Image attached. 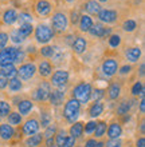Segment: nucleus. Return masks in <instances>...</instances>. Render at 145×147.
Wrapping results in <instances>:
<instances>
[{
	"instance_id": "3",
	"label": "nucleus",
	"mask_w": 145,
	"mask_h": 147,
	"mask_svg": "<svg viewBox=\"0 0 145 147\" xmlns=\"http://www.w3.org/2000/svg\"><path fill=\"white\" fill-rule=\"evenodd\" d=\"M51 24H52V31L62 34V32L66 31L67 24H69L67 16L63 12H55L51 18Z\"/></svg>"
},
{
	"instance_id": "8",
	"label": "nucleus",
	"mask_w": 145,
	"mask_h": 147,
	"mask_svg": "<svg viewBox=\"0 0 145 147\" xmlns=\"http://www.w3.org/2000/svg\"><path fill=\"white\" fill-rule=\"evenodd\" d=\"M36 72V67L34 63H26L23 66H20V68L18 70V75H19V79L22 80H28L31 79Z\"/></svg>"
},
{
	"instance_id": "21",
	"label": "nucleus",
	"mask_w": 145,
	"mask_h": 147,
	"mask_svg": "<svg viewBox=\"0 0 145 147\" xmlns=\"http://www.w3.org/2000/svg\"><path fill=\"white\" fill-rule=\"evenodd\" d=\"M16 20H18V13H16L15 9H12L11 8V9H7V11L4 12V15H3L4 24H7V26H12Z\"/></svg>"
},
{
	"instance_id": "43",
	"label": "nucleus",
	"mask_w": 145,
	"mask_h": 147,
	"mask_svg": "<svg viewBox=\"0 0 145 147\" xmlns=\"http://www.w3.org/2000/svg\"><path fill=\"white\" fill-rule=\"evenodd\" d=\"M55 134H57V126H55V124H50V126L46 127V131H44L43 135L46 136V138H51V136H54Z\"/></svg>"
},
{
	"instance_id": "64",
	"label": "nucleus",
	"mask_w": 145,
	"mask_h": 147,
	"mask_svg": "<svg viewBox=\"0 0 145 147\" xmlns=\"http://www.w3.org/2000/svg\"><path fill=\"white\" fill-rule=\"evenodd\" d=\"M0 120H1V118H0Z\"/></svg>"
},
{
	"instance_id": "11",
	"label": "nucleus",
	"mask_w": 145,
	"mask_h": 147,
	"mask_svg": "<svg viewBox=\"0 0 145 147\" xmlns=\"http://www.w3.org/2000/svg\"><path fill=\"white\" fill-rule=\"evenodd\" d=\"M35 9L39 16H48L51 13V11H52V5L47 0H39L35 4Z\"/></svg>"
},
{
	"instance_id": "31",
	"label": "nucleus",
	"mask_w": 145,
	"mask_h": 147,
	"mask_svg": "<svg viewBox=\"0 0 145 147\" xmlns=\"http://www.w3.org/2000/svg\"><path fill=\"white\" fill-rule=\"evenodd\" d=\"M7 87H10V91H12V92H18V91L22 90L23 84H22L20 79H18V78H12L11 80H10V83H8Z\"/></svg>"
},
{
	"instance_id": "26",
	"label": "nucleus",
	"mask_w": 145,
	"mask_h": 147,
	"mask_svg": "<svg viewBox=\"0 0 145 147\" xmlns=\"http://www.w3.org/2000/svg\"><path fill=\"white\" fill-rule=\"evenodd\" d=\"M103 31H105V27L102 23H95L91 26V28L89 30L91 36H97V38H103Z\"/></svg>"
},
{
	"instance_id": "7",
	"label": "nucleus",
	"mask_w": 145,
	"mask_h": 147,
	"mask_svg": "<svg viewBox=\"0 0 145 147\" xmlns=\"http://www.w3.org/2000/svg\"><path fill=\"white\" fill-rule=\"evenodd\" d=\"M69 82V72L65 70H59L51 76V84L57 88H63V86Z\"/></svg>"
},
{
	"instance_id": "10",
	"label": "nucleus",
	"mask_w": 145,
	"mask_h": 147,
	"mask_svg": "<svg viewBox=\"0 0 145 147\" xmlns=\"http://www.w3.org/2000/svg\"><path fill=\"white\" fill-rule=\"evenodd\" d=\"M98 18L103 23H114L118 19V13L114 9H101L98 13Z\"/></svg>"
},
{
	"instance_id": "16",
	"label": "nucleus",
	"mask_w": 145,
	"mask_h": 147,
	"mask_svg": "<svg viewBox=\"0 0 145 147\" xmlns=\"http://www.w3.org/2000/svg\"><path fill=\"white\" fill-rule=\"evenodd\" d=\"M86 46H87L86 40L83 38H81V36H78V38L73 42V50H74L75 54H78V55L83 54V52L86 51Z\"/></svg>"
},
{
	"instance_id": "28",
	"label": "nucleus",
	"mask_w": 145,
	"mask_h": 147,
	"mask_svg": "<svg viewBox=\"0 0 145 147\" xmlns=\"http://www.w3.org/2000/svg\"><path fill=\"white\" fill-rule=\"evenodd\" d=\"M102 112H103V105L101 102H95L94 105L90 107V110H89V114H90L91 118H98Z\"/></svg>"
},
{
	"instance_id": "25",
	"label": "nucleus",
	"mask_w": 145,
	"mask_h": 147,
	"mask_svg": "<svg viewBox=\"0 0 145 147\" xmlns=\"http://www.w3.org/2000/svg\"><path fill=\"white\" fill-rule=\"evenodd\" d=\"M39 74L42 75L43 78H47L50 76L51 74H52V66H51V63L47 62V60H43V62L39 64Z\"/></svg>"
},
{
	"instance_id": "12",
	"label": "nucleus",
	"mask_w": 145,
	"mask_h": 147,
	"mask_svg": "<svg viewBox=\"0 0 145 147\" xmlns=\"http://www.w3.org/2000/svg\"><path fill=\"white\" fill-rule=\"evenodd\" d=\"M39 122L36 119H28L27 122H26V124L23 126V134L24 135H28V136H31L34 135V134H36L38 132V130H39Z\"/></svg>"
},
{
	"instance_id": "23",
	"label": "nucleus",
	"mask_w": 145,
	"mask_h": 147,
	"mask_svg": "<svg viewBox=\"0 0 145 147\" xmlns=\"http://www.w3.org/2000/svg\"><path fill=\"white\" fill-rule=\"evenodd\" d=\"M32 102L28 100V99H24V100H20L19 105H18V109H19V114L20 115H27L28 112L32 110Z\"/></svg>"
},
{
	"instance_id": "44",
	"label": "nucleus",
	"mask_w": 145,
	"mask_h": 147,
	"mask_svg": "<svg viewBox=\"0 0 145 147\" xmlns=\"http://www.w3.org/2000/svg\"><path fill=\"white\" fill-rule=\"evenodd\" d=\"M52 52H54V47L52 46H44V47H42V50H40V54L43 55L44 58H51Z\"/></svg>"
},
{
	"instance_id": "9",
	"label": "nucleus",
	"mask_w": 145,
	"mask_h": 147,
	"mask_svg": "<svg viewBox=\"0 0 145 147\" xmlns=\"http://www.w3.org/2000/svg\"><path fill=\"white\" fill-rule=\"evenodd\" d=\"M102 71L106 76H113L118 71V62L114 59H106L102 63Z\"/></svg>"
},
{
	"instance_id": "20",
	"label": "nucleus",
	"mask_w": 145,
	"mask_h": 147,
	"mask_svg": "<svg viewBox=\"0 0 145 147\" xmlns=\"http://www.w3.org/2000/svg\"><path fill=\"white\" fill-rule=\"evenodd\" d=\"M42 140H43V134L36 132L34 135L28 136V139L26 140V146L27 147H38V146H40Z\"/></svg>"
},
{
	"instance_id": "48",
	"label": "nucleus",
	"mask_w": 145,
	"mask_h": 147,
	"mask_svg": "<svg viewBox=\"0 0 145 147\" xmlns=\"http://www.w3.org/2000/svg\"><path fill=\"white\" fill-rule=\"evenodd\" d=\"M95 126H97V122L90 120V122L86 124V127H83V130H85V132H86V134H91V132H94Z\"/></svg>"
},
{
	"instance_id": "57",
	"label": "nucleus",
	"mask_w": 145,
	"mask_h": 147,
	"mask_svg": "<svg viewBox=\"0 0 145 147\" xmlns=\"http://www.w3.org/2000/svg\"><path fill=\"white\" fill-rule=\"evenodd\" d=\"M95 143H97V142H95V139H89L86 143H85V147H94Z\"/></svg>"
},
{
	"instance_id": "60",
	"label": "nucleus",
	"mask_w": 145,
	"mask_h": 147,
	"mask_svg": "<svg viewBox=\"0 0 145 147\" xmlns=\"http://www.w3.org/2000/svg\"><path fill=\"white\" fill-rule=\"evenodd\" d=\"M140 131H141V134H144V132H145V126H144V122H142V123L140 124Z\"/></svg>"
},
{
	"instance_id": "40",
	"label": "nucleus",
	"mask_w": 145,
	"mask_h": 147,
	"mask_svg": "<svg viewBox=\"0 0 145 147\" xmlns=\"http://www.w3.org/2000/svg\"><path fill=\"white\" fill-rule=\"evenodd\" d=\"M122 28H124V31H126V32H133L134 30L137 28V23H136L134 20L129 19V20H126L125 23H124Z\"/></svg>"
},
{
	"instance_id": "58",
	"label": "nucleus",
	"mask_w": 145,
	"mask_h": 147,
	"mask_svg": "<svg viewBox=\"0 0 145 147\" xmlns=\"http://www.w3.org/2000/svg\"><path fill=\"white\" fill-rule=\"evenodd\" d=\"M110 32H112V28H105V31H103V36L110 35Z\"/></svg>"
},
{
	"instance_id": "59",
	"label": "nucleus",
	"mask_w": 145,
	"mask_h": 147,
	"mask_svg": "<svg viewBox=\"0 0 145 147\" xmlns=\"http://www.w3.org/2000/svg\"><path fill=\"white\" fill-rule=\"evenodd\" d=\"M144 68H145V64L142 63L141 66H140V75H141V76H144Z\"/></svg>"
},
{
	"instance_id": "5",
	"label": "nucleus",
	"mask_w": 145,
	"mask_h": 147,
	"mask_svg": "<svg viewBox=\"0 0 145 147\" xmlns=\"http://www.w3.org/2000/svg\"><path fill=\"white\" fill-rule=\"evenodd\" d=\"M15 54H16L15 47H8V48H4V50L0 51V67L12 64L15 62Z\"/></svg>"
},
{
	"instance_id": "61",
	"label": "nucleus",
	"mask_w": 145,
	"mask_h": 147,
	"mask_svg": "<svg viewBox=\"0 0 145 147\" xmlns=\"http://www.w3.org/2000/svg\"><path fill=\"white\" fill-rule=\"evenodd\" d=\"M103 146H105V143H103V142H97L94 147H103Z\"/></svg>"
},
{
	"instance_id": "6",
	"label": "nucleus",
	"mask_w": 145,
	"mask_h": 147,
	"mask_svg": "<svg viewBox=\"0 0 145 147\" xmlns=\"http://www.w3.org/2000/svg\"><path fill=\"white\" fill-rule=\"evenodd\" d=\"M51 92V84L47 82H43L42 84H39V87L34 91V99L39 102L47 100Z\"/></svg>"
},
{
	"instance_id": "47",
	"label": "nucleus",
	"mask_w": 145,
	"mask_h": 147,
	"mask_svg": "<svg viewBox=\"0 0 145 147\" xmlns=\"http://www.w3.org/2000/svg\"><path fill=\"white\" fill-rule=\"evenodd\" d=\"M8 43V34L5 32H0V51L4 50Z\"/></svg>"
},
{
	"instance_id": "15",
	"label": "nucleus",
	"mask_w": 145,
	"mask_h": 147,
	"mask_svg": "<svg viewBox=\"0 0 145 147\" xmlns=\"http://www.w3.org/2000/svg\"><path fill=\"white\" fill-rule=\"evenodd\" d=\"M122 134V127L120 123H112L108 128V136L110 139H118Z\"/></svg>"
},
{
	"instance_id": "41",
	"label": "nucleus",
	"mask_w": 145,
	"mask_h": 147,
	"mask_svg": "<svg viewBox=\"0 0 145 147\" xmlns=\"http://www.w3.org/2000/svg\"><path fill=\"white\" fill-rule=\"evenodd\" d=\"M10 38H11V40L14 43H16V44H19V43H22L24 40V38L20 35L18 30H14V31L11 32V36H10Z\"/></svg>"
},
{
	"instance_id": "13",
	"label": "nucleus",
	"mask_w": 145,
	"mask_h": 147,
	"mask_svg": "<svg viewBox=\"0 0 145 147\" xmlns=\"http://www.w3.org/2000/svg\"><path fill=\"white\" fill-rule=\"evenodd\" d=\"M50 99L51 105L55 106V107H58V106L63 105V100H65V92H63L62 88H58V90H52L50 92Z\"/></svg>"
},
{
	"instance_id": "63",
	"label": "nucleus",
	"mask_w": 145,
	"mask_h": 147,
	"mask_svg": "<svg viewBox=\"0 0 145 147\" xmlns=\"http://www.w3.org/2000/svg\"><path fill=\"white\" fill-rule=\"evenodd\" d=\"M67 3H73V1H75V0H66Z\"/></svg>"
},
{
	"instance_id": "2",
	"label": "nucleus",
	"mask_w": 145,
	"mask_h": 147,
	"mask_svg": "<svg viewBox=\"0 0 145 147\" xmlns=\"http://www.w3.org/2000/svg\"><path fill=\"white\" fill-rule=\"evenodd\" d=\"M79 109H81V105L75 99H70L65 105V110H63V115L70 123H75L77 118L79 116Z\"/></svg>"
},
{
	"instance_id": "54",
	"label": "nucleus",
	"mask_w": 145,
	"mask_h": 147,
	"mask_svg": "<svg viewBox=\"0 0 145 147\" xmlns=\"http://www.w3.org/2000/svg\"><path fill=\"white\" fill-rule=\"evenodd\" d=\"M54 144H55L54 136H51V138H47V139H46V146H47V147H52Z\"/></svg>"
},
{
	"instance_id": "32",
	"label": "nucleus",
	"mask_w": 145,
	"mask_h": 147,
	"mask_svg": "<svg viewBox=\"0 0 145 147\" xmlns=\"http://www.w3.org/2000/svg\"><path fill=\"white\" fill-rule=\"evenodd\" d=\"M130 110V102L129 100H122L117 107V114L118 115H128V112Z\"/></svg>"
},
{
	"instance_id": "27",
	"label": "nucleus",
	"mask_w": 145,
	"mask_h": 147,
	"mask_svg": "<svg viewBox=\"0 0 145 147\" xmlns=\"http://www.w3.org/2000/svg\"><path fill=\"white\" fill-rule=\"evenodd\" d=\"M82 132H83V123H81V122H75L70 127V136H73L75 139L82 135Z\"/></svg>"
},
{
	"instance_id": "30",
	"label": "nucleus",
	"mask_w": 145,
	"mask_h": 147,
	"mask_svg": "<svg viewBox=\"0 0 145 147\" xmlns=\"http://www.w3.org/2000/svg\"><path fill=\"white\" fill-rule=\"evenodd\" d=\"M65 58V54H63V51L59 48V47H54V52L51 55V59H52V63L55 64H59V63L63 60Z\"/></svg>"
},
{
	"instance_id": "37",
	"label": "nucleus",
	"mask_w": 145,
	"mask_h": 147,
	"mask_svg": "<svg viewBox=\"0 0 145 147\" xmlns=\"http://www.w3.org/2000/svg\"><path fill=\"white\" fill-rule=\"evenodd\" d=\"M66 131L65 130H61V131H58L57 134H55V146L57 147H62L63 143H65V139H66Z\"/></svg>"
},
{
	"instance_id": "33",
	"label": "nucleus",
	"mask_w": 145,
	"mask_h": 147,
	"mask_svg": "<svg viewBox=\"0 0 145 147\" xmlns=\"http://www.w3.org/2000/svg\"><path fill=\"white\" fill-rule=\"evenodd\" d=\"M51 115H50V112L48 111H42L40 112V123L39 126H42V127H47V126H50L51 124Z\"/></svg>"
},
{
	"instance_id": "50",
	"label": "nucleus",
	"mask_w": 145,
	"mask_h": 147,
	"mask_svg": "<svg viewBox=\"0 0 145 147\" xmlns=\"http://www.w3.org/2000/svg\"><path fill=\"white\" fill-rule=\"evenodd\" d=\"M23 59H24V52L22 50H18L16 48V54H15V62L20 63V62H23Z\"/></svg>"
},
{
	"instance_id": "45",
	"label": "nucleus",
	"mask_w": 145,
	"mask_h": 147,
	"mask_svg": "<svg viewBox=\"0 0 145 147\" xmlns=\"http://www.w3.org/2000/svg\"><path fill=\"white\" fill-rule=\"evenodd\" d=\"M109 44L112 47H118L120 44H121V36L120 35H112L110 36V39H109Z\"/></svg>"
},
{
	"instance_id": "24",
	"label": "nucleus",
	"mask_w": 145,
	"mask_h": 147,
	"mask_svg": "<svg viewBox=\"0 0 145 147\" xmlns=\"http://www.w3.org/2000/svg\"><path fill=\"white\" fill-rule=\"evenodd\" d=\"M120 94H121V86L118 84V83H113L108 88V96H109L110 100H116L120 96Z\"/></svg>"
},
{
	"instance_id": "53",
	"label": "nucleus",
	"mask_w": 145,
	"mask_h": 147,
	"mask_svg": "<svg viewBox=\"0 0 145 147\" xmlns=\"http://www.w3.org/2000/svg\"><path fill=\"white\" fill-rule=\"evenodd\" d=\"M130 71H132V67L130 66H124V67H121L120 74H121V75H126V74H129Z\"/></svg>"
},
{
	"instance_id": "42",
	"label": "nucleus",
	"mask_w": 145,
	"mask_h": 147,
	"mask_svg": "<svg viewBox=\"0 0 145 147\" xmlns=\"http://www.w3.org/2000/svg\"><path fill=\"white\" fill-rule=\"evenodd\" d=\"M18 20H20V23L24 24V23H31L32 22V16L27 12H22L20 15H18Z\"/></svg>"
},
{
	"instance_id": "49",
	"label": "nucleus",
	"mask_w": 145,
	"mask_h": 147,
	"mask_svg": "<svg viewBox=\"0 0 145 147\" xmlns=\"http://www.w3.org/2000/svg\"><path fill=\"white\" fill-rule=\"evenodd\" d=\"M74 146H75V138H73V136H66L65 143H63L62 147H74Z\"/></svg>"
},
{
	"instance_id": "52",
	"label": "nucleus",
	"mask_w": 145,
	"mask_h": 147,
	"mask_svg": "<svg viewBox=\"0 0 145 147\" xmlns=\"http://www.w3.org/2000/svg\"><path fill=\"white\" fill-rule=\"evenodd\" d=\"M79 13H78V11H73L71 12V23L73 24H77L79 22Z\"/></svg>"
},
{
	"instance_id": "35",
	"label": "nucleus",
	"mask_w": 145,
	"mask_h": 147,
	"mask_svg": "<svg viewBox=\"0 0 145 147\" xmlns=\"http://www.w3.org/2000/svg\"><path fill=\"white\" fill-rule=\"evenodd\" d=\"M144 84H142V82H136L133 84V87H132V94H133V96H138V95H141V96H144Z\"/></svg>"
},
{
	"instance_id": "22",
	"label": "nucleus",
	"mask_w": 145,
	"mask_h": 147,
	"mask_svg": "<svg viewBox=\"0 0 145 147\" xmlns=\"http://www.w3.org/2000/svg\"><path fill=\"white\" fill-rule=\"evenodd\" d=\"M0 74H1L3 76H5L7 79H12V78H16V75H18V70H16V67L14 66V64H8V66L1 67Z\"/></svg>"
},
{
	"instance_id": "4",
	"label": "nucleus",
	"mask_w": 145,
	"mask_h": 147,
	"mask_svg": "<svg viewBox=\"0 0 145 147\" xmlns=\"http://www.w3.org/2000/svg\"><path fill=\"white\" fill-rule=\"evenodd\" d=\"M54 36V31L51 30L48 26L46 24H39L35 30V38L38 43H42V44H47L51 39Z\"/></svg>"
},
{
	"instance_id": "46",
	"label": "nucleus",
	"mask_w": 145,
	"mask_h": 147,
	"mask_svg": "<svg viewBox=\"0 0 145 147\" xmlns=\"http://www.w3.org/2000/svg\"><path fill=\"white\" fill-rule=\"evenodd\" d=\"M103 147H122V140L118 138V139H110L105 143Z\"/></svg>"
},
{
	"instance_id": "19",
	"label": "nucleus",
	"mask_w": 145,
	"mask_h": 147,
	"mask_svg": "<svg viewBox=\"0 0 145 147\" xmlns=\"http://www.w3.org/2000/svg\"><path fill=\"white\" fill-rule=\"evenodd\" d=\"M91 26H93V20L89 15H82L79 18V30L82 32H89Z\"/></svg>"
},
{
	"instance_id": "36",
	"label": "nucleus",
	"mask_w": 145,
	"mask_h": 147,
	"mask_svg": "<svg viewBox=\"0 0 145 147\" xmlns=\"http://www.w3.org/2000/svg\"><path fill=\"white\" fill-rule=\"evenodd\" d=\"M106 132V122H98L97 126L94 128V135L95 138H101L105 135Z\"/></svg>"
},
{
	"instance_id": "51",
	"label": "nucleus",
	"mask_w": 145,
	"mask_h": 147,
	"mask_svg": "<svg viewBox=\"0 0 145 147\" xmlns=\"http://www.w3.org/2000/svg\"><path fill=\"white\" fill-rule=\"evenodd\" d=\"M7 86H8V79L0 74V90L7 88Z\"/></svg>"
},
{
	"instance_id": "34",
	"label": "nucleus",
	"mask_w": 145,
	"mask_h": 147,
	"mask_svg": "<svg viewBox=\"0 0 145 147\" xmlns=\"http://www.w3.org/2000/svg\"><path fill=\"white\" fill-rule=\"evenodd\" d=\"M18 31H19L20 35H22L24 39H26L28 35H31V32H32V24H31V23L20 24V28L18 30Z\"/></svg>"
},
{
	"instance_id": "17",
	"label": "nucleus",
	"mask_w": 145,
	"mask_h": 147,
	"mask_svg": "<svg viewBox=\"0 0 145 147\" xmlns=\"http://www.w3.org/2000/svg\"><path fill=\"white\" fill-rule=\"evenodd\" d=\"M14 136V127L8 123L0 124V138L3 140H10Z\"/></svg>"
},
{
	"instance_id": "55",
	"label": "nucleus",
	"mask_w": 145,
	"mask_h": 147,
	"mask_svg": "<svg viewBox=\"0 0 145 147\" xmlns=\"http://www.w3.org/2000/svg\"><path fill=\"white\" fill-rule=\"evenodd\" d=\"M136 146H137V147H145V138H144V136H141L140 139H137Z\"/></svg>"
},
{
	"instance_id": "18",
	"label": "nucleus",
	"mask_w": 145,
	"mask_h": 147,
	"mask_svg": "<svg viewBox=\"0 0 145 147\" xmlns=\"http://www.w3.org/2000/svg\"><path fill=\"white\" fill-rule=\"evenodd\" d=\"M125 56H126V59H128L129 62H132V63L137 62L138 59H140V56H141V50H140L138 47L128 48V50L125 51Z\"/></svg>"
},
{
	"instance_id": "1",
	"label": "nucleus",
	"mask_w": 145,
	"mask_h": 147,
	"mask_svg": "<svg viewBox=\"0 0 145 147\" xmlns=\"http://www.w3.org/2000/svg\"><path fill=\"white\" fill-rule=\"evenodd\" d=\"M91 86L89 83H79L78 86H75L73 90V99L81 103H87L90 100V95H91Z\"/></svg>"
},
{
	"instance_id": "56",
	"label": "nucleus",
	"mask_w": 145,
	"mask_h": 147,
	"mask_svg": "<svg viewBox=\"0 0 145 147\" xmlns=\"http://www.w3.org/2000/svg\"><path fill=\"white\" fill-rule=\"evenodd\" d=\"M140 112H141V114L145 112V99H144V96H141V102H140Z\"/></svg>"
},
{
	"instance_id": "14",
	"label": "nucleus",
	"mask_w": 145,
	"mask_h": 147,
	"mask_svg": "<svg viewBox=\"0 0 145 147\" xmlns=\"http://www.w3.org/2000/svg\"><path fill=\"white\" fill-rule=\"evenodd\" d=\"M83 7H85V9H86V12L89 15H98L99 11L102 9L99 3L95 1V0H89V1H86Z\"/></svg>"
},
{
	"instance_id": "39",
	"label": "nucleus",
	"mask_w": 145,
	"mask_h": 147,
	"mask_svg": "<svg viewBox=\"0 0 145 147\" xmlns=\"http://www.w3.org/2000/svg\"><path fill=\"white\" fill-rule=\"evenodd\" d=\"M11 112V106L8 105L7 102L0 100V118H4V116H8Z\"/></svg>"
},
{
	"instance_id": "38",
	"label": "nucleus",
	"mask_w": 145,
	"mask_h": 147,
	"mask_svg": "<svg viewBox=\"0 0 145 147\" xmlns=\"http://www.w3.org/2000/svg\"><path fill=\"white\" fill-rule=\"evenodd\" d=\"M103 96H105V90H103V88H95V90H91L90 99H93L94 102H99Z\"/></svg>"
},
{
	"instance_id": "62",
	"label": "nucleus",
	"mask_w": 145,
	"mask_h": 147,
	"mask_svg": "<svg viewBox=\"0 0 145 147\" xmlns=\"http://www.w3.org/2000/svg\"><path fill=\"white\" fill-rule=\"evenodd\" d=\"M99 1H101V3H105V1H108V0H98V3H99Z\"/></svg>"
},
{
	"instance_id": "29",
	"label": "nucleus",
	"mask_w": 145,
	"mask_h": 147,
	"mask_svg": "<svg viewBox=\"0 0 145 147\" xmlns=\"http://www.w3.org/2000/svg\"><path fill=\"white\" fill-rule=\"evenodd\" d=\"M7 118H8V124L12 126V127L22 123V115H20L19 112H10V115Z\"/></svg>"
}]
</instances>
